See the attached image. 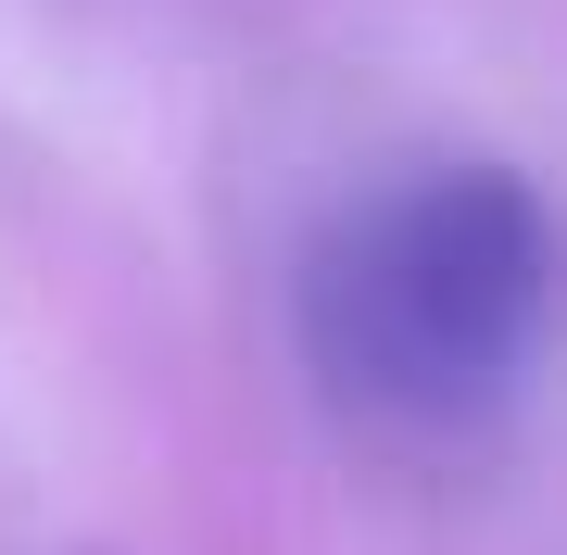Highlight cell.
Wrapping results in <instances>:
<instances>
[{"instance_id":"6da1fadb","label":"cell","mask_w":567,"mask_h":555,"mask_svg":"<svg viewBox=\"0 0 567 555\" xmlns=\"http://www.w3.org/2000/svg\"><path fill=\"white\" fill-rule=\"evenodd\" d=\"M290 341L316 404L365 442L454 454L517 417L555 341V215L492 152L404 165L328 203L290 253Z\"/></svg>"}]
</instances>
